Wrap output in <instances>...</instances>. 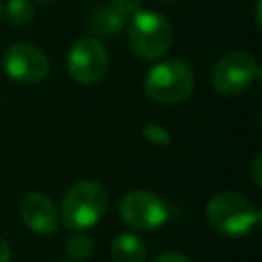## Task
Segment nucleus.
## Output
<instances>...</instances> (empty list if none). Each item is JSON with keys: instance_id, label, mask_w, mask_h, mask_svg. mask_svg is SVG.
<instances>
[{"instance_id": "1", "label": "nucleus", "mask_w": 262, "mask_h": 262, "mask_svg": "<svg viewBox=\"0 0 262 262\" xmlns=\"http://www.w3.org/2000/svg\"><path fill=\"white\" fill-rule=\"evenodd\" d=\"M108 207V192L102 182L80 180L61 199L59 215L68 229L84 231L100 221Z\"/></svg>"}, {"instance_id": "2", "label": "nucleus", "mask_w": 262, "mask_h": 262, "mask_svg": "<svg viewBox=\"0 0 262 262\" xmlns=\"http://www.w3.org/2000/svg\"><path fill=\"white\" fill-rule=\"evenodd\" d=\"M207 221L209 225L227 237H239L252 231V227L260 221V213L256 205L242 192L223 190L217 192L207 203Z\"/></svg>"}, {"instance_id": "3", "label": "nucleus", "mask_w": 262, "mask_h": 262, "mask_svg": "<svg viewBox=\"0 0 262 262\" xmlns=\"http://www.w3.org/2000/svg\"><path fill=\"white\" fill-rule=\"evenodd\" d=\"M172 39L174 31L164 14L145 10L133 14L129 25V47L139 59L154 61L164 57L172 47Z\"/></svg>"}, {"instance_id": "4", "label": "nucleus", "mask_w": 262, "mask_h": 262, "mask_svg": "<svg viewBox=\"0 0 262 262\" xmlns=\"http://www.w3.org/2000/svg\"><path fill=\"white\" fill-rule=\"evenodd\" d=\"M194 88V74L186 61L166 59L145 76V94L162 104L182 102Z\"/></svg>"}, {"instance_id": "5", "label": "nucleus", "mask_w": 262, "mask_h": 262, "mask_svg": "<svg viewBox=\"0 0 262 262\" xmlns=\"http://www.w3.org/2000/svg\"><path fill=\"white\" fill-rule=\"evenodd\" d=\"M258 76V61L248 51H229L217 59L211 72V84L219 94H242Z\"/></svg>"}, {"instance_id": "6", "label": "nucleus", "mask_w": 262, "mask_h": 262, "mask_svg": "<svg viewBox=\"0 0 262 262\" xmlns=\"http://www.w3.org/2000/svg\"><path fill=\"white\" fill-rule=\"evenodd\" d=\"M121 219L139 231H151L166 223L168 219V207L166 203L149 190H131L121 199L119 205Z\"/></svg>"}, {"instance_id": "7", "label": "nucleus", "mask_w": 262, "mask_h": 262, "mask_svg": "<svg viewBox=\"0 0 262 262\" xmlns=\"http://www.w3.org/2000/svg\"><path fill=\"white\" fill-rule=\"evenodd\" d=\"M66 66H68V74L76 82L94 84L108 70V51L98 39L86 37V39L76 41L70 47Z\"/></svg>"}, {"instance_id": "8", "label": "nucleus", "mask_w": 262, "mask_h": 262, "mask_svg": "<svg viewBox=\"0 0 262 262\" xmlns=\"http://www.w3.org/2000/svg\"><path fill=\"white\" fill-rule=\"evenodd\" d=\"M4 72L23 84H37L49 74V57L33 43H12L2 57Z\"/></svg>"}, {"instance_id": "9", "label": "nucleus", "mask_w": 262, "mask_h": 262, "mask_svg": "<svg viewBox=\"0 0 262 262\" xmlns=\"http://www.w3.org/2000/svg\"><path fill=\"white\" fill-rule=\"evenodd\" d=\"M141 8V0H108L98 4L90 18H88V29L98 35V37H111L121 33L127 23L137 14Z\"/></svg>"}, {"instance_id": "10", "label": "nucleus", "mask_w": 262, "mask_h": 262, "mask_svg": "<svg viewBox=\"0 0 262 262\" xmlns=\"http://www.w3.org/2000/svg\"><path fill=\"white\" fill-rule=\"evenodd\" d=\"M18 213H20L23 223L39 235H51L59 227V213L55 205L51 203V199H47L41 192L27 194L20 203Z\"/></svg>"}, {"instance_id": "11", "label": "nucleus", "mask_w": 262, "mask_h": 262, "mask_svg": "<svg viewBox=\"0 0 262 262\" xmlns=\"http://www.w3.org/2000/svg\"><path fill=\"white\" fill-rule=\"evenodd\" d=\"M147 246L141 237L133 233H121L111 244V260L113 262H145Z\"/></svg>"}, {"instance_id": "12", "label": "nucleus", "mask_w": 262, "mask_h": 262, "mask_svg": "<svg viewBox=\"0 0 262 262\" xmlns=\"http://www.w3.org/2000/svg\"><path fill=\"white\" fill-rule=\"evenodd\" d=\"M63 248H66V254H68L72 260H76V262L88 260V258L92 256V252H94L92 239H90L88 235H84V233H72V235L66 239Z\"/></svg>"}, {"instance_id": "13", "label": "nucleus", "mask_w": 262, "mask_h": 262, "mask_svg": "<svg viewBox=\"0 0 262 262\" xmlns=\"http://www.w3.org/2000/svg\"><path fill=\"white\" fill-rule=\"evenodd\" d=\"M35 8L31 0H8L4 6V16L10 25H25L33 18Z\"/></svg>"}, {"instance_id": "14", "label": "nucleus", "mask_w": 262, "mask_h": 262, "mask_svg": "<svg viewBox=\"0 0 262 262\" xmlns=\"http://www.w3.org/2000/svg\"><path fill=\"white\" fill-rule=\"evenodd\" d=\"M143 137H145L147 141L156 143V145H168V143H170V133H168L164 127L154 125V123H149V125L143 127Z\"/></svg>"}, {"instance_id": "15", "label": "nucleus", "mask_w": 262, "mask_h": 262, "mask_svg": "<svg viewBox=\"0 0 262 262\" xmlns=\"http://www.w3.org/2000/svg\"><path fill=\"white\" fill-rule=\"evenodd\" d=\"M154 262H190V260L180 252H166V254H160Z\"/></svg>"}, {"instance_id": "16", "label": "nucleus", "mask_w": 262, "mask_h": 262, "mask_svg": "<svg viewBox=\"0 0 262 262\" xmlns=\"http://www.w3.org/2000/svg\"><path fill=\"white\" fill-rule=\"evenodd\" d=\"M252 178L256 184H262V178H260V154L254 158V164H252Z\"/></svg>"}, {"instance_id": "17", "label": "nucleus", "mask_w": 262, "mask_h": 262, "mask_svg": "<svg viewBox=\"0 0 262 262\" xmlns=\"http://www.w3.org/2000/svg\"><path fill=\"white\" fill-rule=\"evenodd\" d=\"M0 262H10V246L0 237Z\"/></svg>"}, {"instance_id": "18", "label": "nucleus", "mask_w": 262, "mask_h": 262, "mask_svg": "<svg viewBox=\"0 0 262 262\" xmlns=\"http://www.w3.org/2000/svg\"><path fill=\"white\" fill-rule=\"evenodd\" d=\"M0 14H2V0H0Z\"/></svg>"}]
</instances>
